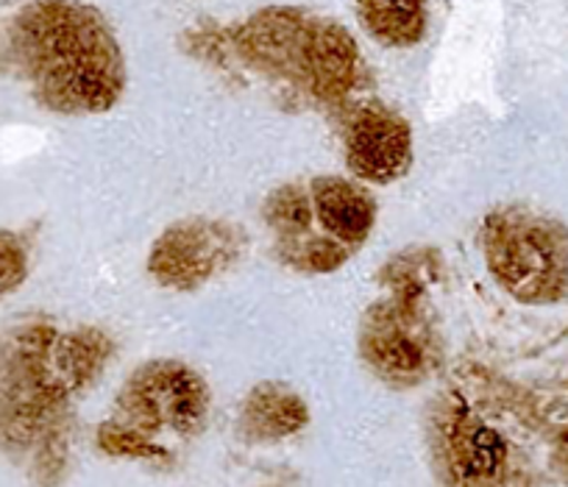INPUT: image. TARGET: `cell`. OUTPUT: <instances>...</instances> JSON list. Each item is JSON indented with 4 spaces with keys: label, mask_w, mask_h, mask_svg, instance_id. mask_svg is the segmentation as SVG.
I'll list each match as a JSON object with an SVG mask.
<instances>
[{
    "label": "cell",
    "mask_w": 568,
    "mask_h": 487,
    "mask_svg": "<svg viewBox=\"0 0 568 487\" xmlns=\"http://www.w3.org/2000/svg\"><path fill=\"white\" fill-rule=\"evenodd\" d=\"M409 165V129L385 109H359L348 125V168L371 182H390Z\"/></svg>",
    "instance_id": "6"
},
{
    "label": "cell",
    "mask_w": 568,
    "mask_h": 487,
    "mask_svg": "<svg viewBox=\"0 0 568 487\" xmlns=\"http://www.w3.org/2000/svg\"><path fill=\"white\" fill-rule=\"evenodd\" d=\"M488 256L496 276L527 301L555 298L566 282L562 240L538 221L507 223L490 234Z\"/></svg>",
    "instance_id": "4"
},
{
    "label": "cell",
    "mask_w": 568,
    "mask_h": 487,
    "mask_svg": "<svg viewBox=\"0 0 568 487\" xmlns=\"http://www.w3.org/2000/svg\"><path fill=\"white\" fill-rule=\"evenodd\" d=\"M363 29L387 48H409L424 40V0H357Z\"/></svg>",
    "instance_id": "9"
},
{
    "label": "cell",
    "mask_w": 568,
    "mask_h": 487,
    "mask_svg": "<svg viewBox=\"0 0 568 487\" xmlns=\"http://www.w3.org/2000/svg\"><path fill=\"white\" fill-rule=\"evenodd\" d=\"M449 465L463 485L494 479L507 459V443L494 426L474 415H455L449 426Z\"/></svg>",
    "instance_id": "7"
},
{
    "label": "cell",
    "mask_w": 568,
    "mask_h": 487,
    "mask_svg": "<svg viewBox=\"0 0 568 487\" xmlns=\"http://www.w3.org/2000/svg\"><path fill=\"white\" fill-rule=\"evenodd\" d=\"M101 443L103 448H109V452L114 454H134V457H154V454H160L149 440H145V437L125 429V426H114V424L103 426Z\"/></svg>",
    "instance_id": "14"
},
{
    "label": "cell",
    "mask_w": 568,
    "mask_h": 487,
    "mask_svg": "<svg viewBox=\"0 0 568 487\" xmlns=\"http://www.w3.org/2000/svg\"><path fill=\"white\" fill-rule=\"evenodd\" d=\"M245 418H248L251 429L256 435L284 437L307 424V409H304V404L293 393L284 390V387L265 385L256 387L254 396L248 398Z\"/></svg>",
    "instance_id": "11"
},
{
    "label": "cell",
    "mask_w": 568,
    "mask_h": 487,
    "mask_svg": "<svg viewBox=\"0 0 568 487\" xmlns=\"http://www.w3.org/2000/svg\"><path fill=\"white\" fill-rule=\"evenodd\" d=\"M237 48L254 68L298 81L321 101H341L359 75L354 37L335 20L291 7L251 14L237 31Z\"/></svg>",
    "instance_id": "2"
},
{
    "label": "cell",
    "mask_w": 568,
    "mask_h": 487,
    "mask_svg": "<svg viewBox=\"0 0 568 487\" xmlns=\"http://www.w3.org/2000/svg\"><path fill=\"white\" fill-rule=\"evenodd\" d=\"M123 404L140 426L168 424L179 432H193L204 420L206 390L193 371L156 363L142 368L134 382L125 385Z\"/></svg>",
    "instance_id": "5"
},
{
    "label": "cell",
    "mask_w": 568,
    "mask_h": 487,
    "mask_svg": "<svg viewBox=\"0 0 568 487\" xmlns=\"http://www.w3.org/2000/svg\"><path fill=\"white\" fill-rule=\"evenodd\" d=\"M212 248L206 243V234L199 229H179L168 234L154 254V271L165 278L168 284H199L201 278L210 276L212 271Z\"/></svg>",
    "instance_id": "10"
},
{
    "label": "cell",
    "mask_w": 568,
    "mask_h": 487,
    "mask_svg": "<svg viewBox=\"0 0 568 487\" xmlns=\"http://www.w3.org/2000/svg\"><path fill=\"white\" fill-rule=\"evenodd\" d=\"M12 51L37 98L57 112H101L123 92L118 40L81 0H31L14 20Z\"/></svg>",
    "instance_id": "1"
},
{
    "label": "cell",
    "mask_w": 568,
    "mask_h": 487,
    "mask_svg": "<svg viewBox=\"0 0 568 487\" xmlns=\"http://www.w3.org/2000/svg\"><path fill=\"white\" fill-rule=\"evenodd\" d=\"M26 271H29V256L23 243L14 234L0 232V298H7L23 284Z\"/></svg>",
    "instance_id": "13"
},
{
    "label": "cell",
    "mask_w": 568,
    "mask_h": 487,
    "mask_svg": "<svg viewBox=\"0 0 568 487\" xmlns=\"http://www.w3.org/2000/svg\"><path fill=\"white\" fill-rule=\"evenodd\" d=\"M371 363L387 379H415L424 371V348L402 326H379L368 343Z\"/></svg>",
    "instance_id": "12"
},
{
    "label": "cell",
    "mask_w": 568,
    "mask_h": 487,
    "mask_svg": "<svg viewBox=\"0 0 568 487\" xmlns=\"http://www.w3.org/2000/svg\"><path fill=\"white\" fill-rule=\"evenodd\" d=\"M57 335L29 326L0 343V446L20 448L40 440L68 396L53 365Z\"/></svg>",
    "instance_id": "3"
},
{
    "label": "cell",
    "mask_w": 568,
    "mask_h": 487,
    "mask_svg": "<svg viewBox=\"0 0 568 487\" xmlns=\"http://www.w3.org/2000/svg\"><path fill=\"white\" fill-rule=\"evenodd\" d=\"M313 199L321 221L343 243H359L374 226V201L354 184L341 179H321L315 182Z\"/></svg>",
    "instance_id": "8"
}]
</instances>
